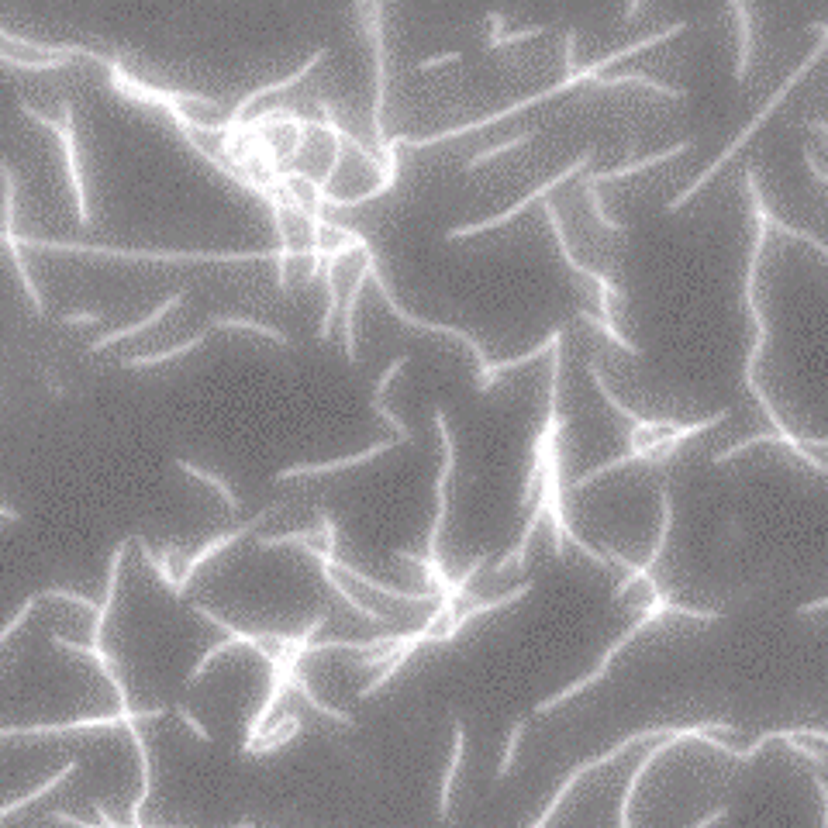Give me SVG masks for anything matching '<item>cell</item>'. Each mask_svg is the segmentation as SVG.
Here are the masks:
<instances>
[{
	"label": "cell",
	"instance_id": "cell-1",
	"mask_svg": "<svg viewBox=\"0 0 828 828\" xmlns=\"http://www.w3.org/2000/svg\"><path fill=\"white\" fill-rule=\"evenodd\" d=\"M670 604H673V601H670V597H666V594H659V597H656V601H653V604H649V608H646V611H642V615H639V621H635V625H632V628H628V632H621V635H618V639H615V642H611V646H608V653H604V656H601V663H597V666H594V670H590V673H587V677H580V680H573V684H570V687H566V690H559V694H552V697H546V701H539V704H535V715H549V711H556V708H563V704H566V701H573V697H577V694H580V690H587V687H594V684H601V680H604V673H608V670H611V663H615V659H618L621 653H625V649H628V646H632V642H635V639H639V635H642V632H646V628H653V625H656V621H659V618H663V615H670Z\"/></svg>",
	"mask_w": 828,
	"mask_h": 828
},
{
	"label": "cell",
	"instance_id": "cell-2",
	"mask_svg": "<svg viewBox=\"0 0 828 828\" xmlns=\"http://www.w3.org/2000/svg\"><path fill=\"white\" fill-rule=\"evenodd\" d=\"M49 249V252H90V256H118V259H152V263H245V259H273V252H149V249H111V245H73V242H45L21 239V249Z\"/></svg>",
	"mask_w": 828,
	"mask_h": 828
},
{
	"label": "cell",
	"instance_id": "cell-3",
	"mask_svg": "<svg viewBox=\"0 0 828 828\" xmlns=\"http://www.w3.org/2000/svg\"><path fill=\"white\" fill-rule=\"evenodd\" d=\"M0 183H4V228H0V245H4V249L11 252L14 266H18L21 287L28 290V301H32V311H35V314H45L42 290H38L32 270H28L25 249H21V235H18V176H14L11 163H7L4 156H0Z\"/></svg>",
	"mask_w": 828,
	"mask_h": 828
},
{
	"label": "cell",
	"instance_id": "cell-4",
	"mask_svg": "<svg viewBox=\"0 0 828 828\" xmlns=\"http://www.w3.org/2000/svg\"><path fill=\"white\" fill-rule=\"evenodd\" d=\"M18 111L25 114V118H32L35 125L49 128L52 135L59 138V145H63V156H66V173H69V183H73V201H76V214H80V225L87 228L90 225V204H87V183H83V173H80V156H76V132H73V104L63 101V121L49 118V114H42L38 107H32L28 101H18Z\"/></svg>",
	"mask_w": 828,
	"mask_h": 828
},
{
	"label": "cell",
	"instance_id": "cell-5",
	"mask_svg": "<svg viewBox=\"0 0 828 828\" xmlns=\"http://www.w3.org/2000/svg\"><path fill=\"white\" fill-rule=\"evenodd\" d=\"M594 163V149L584 152V156L577 159V163H570L563 173H556L552 180L542 183L535 194H525L521 201L511 207V211H504V214H494V218H487V221H473V225H459V228H452V232H446V242H459V239H470V235H480V232H490V228H501V225H508V221H515L525 207H532L535 201H546V197L552 194L556 187H563L566 180H573V176H584L587 173V166Z\"/></svg>",
	"mask_w": 828,
	"mask_h": 828
},
{
	"label": "cell",
	"instance_id": "cell-6",
	"mask_svg": "<svg viewBox=\"0 0 828 828\" xmlns=\"http://www.w3.org/2000/svg\"><path fill=\"white\" fill-rule=\"evenodd\" d=\"M273 515H280V504H270V508H263V511H259L256 518H249V521H245V525L232 528V532H221V535H214V539H211V542H204V546L197 549V552H190V556L183 559V573H180V584H176V590H173V594H176V597H183V594H187V590H190V580H194V573L201 570V566L207 563V559L221 556V552H225V549H232L235 542H242L245 535L259 532V525H263V521H270Z\"/></svg>",
	"mask_w": 828,
	"mask_h": 828
},
{
	"label": "cell",
	"instance_id": "cell-7",
	"mask_svg": "<svg viewBox=\"0 0 828 828\" xmlns=\"http://www.w3.org/2000/svg\"><path fill=\"white\" fill-rule=\"evenodd\" d=\"M370 280L377 283V290H380V297H383V304H387V311L394 314V318H401L404 325H411V328H421V332H432V335H449V339H456L459 345H466V349L473 352V359H477V366L483 370V366L490 363L487 359V352H483V345L473 339L470 332H463V328H456V325H439V321H428V318H418V314H411V311H404L401 304H397V297H394V290H390V283H387V276L380 273V266H373V273H370Z\"/></svg>",
	"mask_w": 828,
	"mask_h": 828
},
{
	"label": "cell",
	"instance_id": "cell-8",
	"mask_svg": "<svg viewBox=\"0 0 828 828\" xmlns=\"http://www.w3.org/2000/svg\"><path fill=\"white\" fill-rule=\"evenodd\" d=\"M366 14H370V42H373V56H377V97H373V142H377V152L383 156V149H387V132H383V104H387V45H383V28H380V18H383V7H366ZM380 163V159H377Z\"/></svg>",
	"mask_w": 828,
	"mask_h": 828
},
{
	"label": "cell",
	"instance_id": "cell-9",
	"mask_svg": "<svg viewBox=\"0 0 828 828\" xmlns=\"http://www.w3.org/2000/svg\"><path fill=\"white\" fill-rule=\"evenodd\" d=\"M394 446H401V442H397V439H387V442H377V446H373V449H366V452H356V456L328 459V463H297V466H287V470H276V480L328 477V473H342V470H352V466H366V463H373V459H380L383 452H390Z\"/></svg>",
	"mask_w": 828,
	"mask_h": 828
},
{
	"label": "cell",
	"instance_id": "cell-10",
	"mask_svg": "<svg viewBox=\"0 0 828 828\" xmlns=\"http://www.w3.org/2000/svg\"><path fill=\"white\" fill-rule=\"evenodd\" d=\"M697 145V138H680L677 145H670V149L663 152H653V156L646 159H628V163L615 166V170H597V173H584V187H601V183H615V180H625V176L632 173H646L653 170L659 163H673V159H680L684 152H690Z\"/></svg>",
	"mask_w": 828,
	"mask_h": 828
},
{
	"label": "cell",
	"instance_id": "cell-11",
	"mask_svg": "<svg viewBox=\"0 0 828 828\" xmlns=\"http://www.w3.org/2000/svg\"><path fill=\"white\" fill-rule=\"evenodd\" d=\"M359 256H363V270L356 273V280H352V287H349V294H345V301H342V345H345V359L349 363H359V356H356V308H359V294H363V287H366V280H370V273H373V266H377V252L366 245V249H359Z\"/></svg>",
	"mask_w": 828,
	"mask_h": 828
},
{
	"label": "cell",
	"instance_id": "cell-12",
	"mask_svg": "<svg viewBox=\"0 0 828 828\" xmlns=\"http://www.w3.org/2000/svg\"><path fill=\"white\" fill-rule=\"evenodd\" d=\"M559 342H563V328H552L546 339L535 345L532 352H525V356H518V359H501V363H487V366H483V370L477 373V390H480V394H487V390L494 387V380L501 377V373L515 370V366L532 363V359H542L546 352H552V345H559Z\"/></svg>",
	"mask_w": 828,
	"mask_h": 828
},
{
	"label": "cell",
	"instance_id": "cell-13",
	"mask_svg": "<svg viewBox=\"0 0 828 828\" xmlns=\"http://www.w3.org/2000/svg\"><path fill=\"white\" fill-rule=\"evenodd\" d=\"M684 32H687V21H673V25L659 28V32H653L649 38H639V42L625 45V49L611 52V56H601V59H597V63H590V73H594V76H601L604 69H608V66H615V63H621V59H632V56H639V52H646V49H656V45L670 42V38H677V35H684Z\"/></svg>",
	"mask_w": 828,
	"mask_h": 828
},
{
	"label": "cell",
	"instance_id": "cell-14",
	"mask_svg": "<svg viewBox=\"0 0 828 828\" xmlns=\"http://www.w3.org/2000/svg\"><path fill=\"white\" fill-rule=\"evenodd\" d=\"M183 297H187V294H183V290H176V294L166 297V301L159 304L156 311H152V314H145L142 321H135V325H128V328H118V332H104L101 339H94V342H90V349H87V352H104L107 345H114V342H121V339H135V335H142L145 328H152L159 318H166V314H170V311L180 308V304H183Z\"/></svg>",
	"mask_w": 828,
	"mask_h": 828
},
{
	"label": "cell",
	"instance_id": "cell-15",
	"mask_svg": "<svg viewBox=\"0 0 828 828\" xmlns=\"http://www.w3.org/2000/svg\"><path fill=\"white\" fill-rule=\"evenodd\" d=\"M463 756H466V725L456 718V722H452V756H449V766H446V773H442V787H439V818H449V811H452V787H456Z\"/></svg>",
	"mask_w": 828,
	"mask_h": 828
},
{
	"label": "cell",
	"instance_id": "cell-16",
	"mask_svg": "<svg viewBox=\"0 0 828 828\" xmlns=\"http://www.w3.org/2000/svg\"><path fill=\"white\" fill-rule=\"evenodd\" d=\"M290 687H294L297 694H301L304 701H308V708H311V711H318L321 718H328V722H339V725H345V728H356V718H352L349 711L332 708V704H328V701H321V697H318V690L311 687V680L301 673V663H297L294 670H290Z\"/></svg>",
	"mask_w": 828,
	"mask_h": 828
},
{
	"label": "cell",
	"instance_id": "cell-17",
	"mask_svg": "<svg viewBox=\"0 0 828 828\" xmlns=\"http://www.w3.org/2000/svg\"><path fill=\"white\" fill-rule=\"evenodd\" d=\"M207 335H211V328H201V332L194 335V339H187V342H180V345H173V349H163V352H152V356H128V359H121V366L125 370H152V366H163V363H173V359H180V356H187V352H194V349H201V345L207 342Z\"/></svg>",
	"mask_w": 828,
	"mask_h": 828
},
{
	"label": "cell",
	"instance_id": "cell-18",
	"mask_svg": "<svg viewBox=\"0 0 828 828\" xmlns=\"http://www.w3.org/2000/svg\"><path fill=\"white\" fill-rule=\"evenodd\" d=\"M207 328H221V332L239 328V332H249V335H259V339H270L276 345H283V349L294 345V339H290L287 332H280V328H273V325H263V321H252V318H211Z\"/></svg>",
	"mask_w": 828,
	"mask_h": 828
},
{
	"label": "cell",
	"instance_id": "cell-19",
	"mask_svg": "<svg viewBox=\"0 0 828 828\" xmlns=\"http://www.w3.org/2000/svg\"><path fill=\"white\" fill-rule=\"evenodd\" d=\"M732 14L739 18V63H735V80H746L753 69V14L746 4H732Z\"/></svg>",
	"mask_w": 828,
	"mask_h": 828
},
{
	"label": "cell",
	"instance_id": "cell-20",
	"mask_svg": "<svg viewBox=\"0 0 828 828\" xmlns=\"http://www.w3.org/2000/svg\"><path fill=\"white\" fill-rule=\"evenodd\" d=\"M176 466H180L183 473H187V477H194V480H201V483H207V487L214 490V494L221 497V501H225V508L232 511V515H239L242 511V501L239 497H235V490L228 487L225 480L218 477V473H207V470H201V466H194V463H187V459H176Z\"/></svg>",
	"mask_w": 828,
	"mask_h": 828
},
{
	"label": "cell",
	"instance_id": "cell-21",
	"mask_svg": "<svg viewBox=\"0 0 828 828\" xmlns=\"http://www.w3.org/2000/svg\"><path fill=\"white\" fill-rule=\"evenodd\" d=\"M659 501H663V525H659V535H656V546L653 552H649V559L639 566L642 573H653V566L663 559V552H666V542H670V532H673V494H670V487H663L659 490Z\"/></svg>",
	"mask_w": 828,
	"mask_h": 828
},
{
	"label": "cell",
	"instance_id": "cell-22",
	"mask_svg": "<svg viewBox=\"0 0 828 828\" xmlns=\"http://www.w3.org/2000/svg\"><path fill=\"white\" fill-rule=\"evenodd\" d=\"M577 318H580V321H587V325H590V328H597V332H601V335H604V339H611V342H615V345H618V349H625V352H628V356H635V359H639V356H642V345H635L632 339H628V335H625V332H621V328H618V325H611V321H604V318H601V314H590V311H580V314H577Z\"/></svg>",
	"mask_w": 828,
	"mask_h": 828
},
{
	"label": "cell",
	"instance_id": "cell-23",
	"mask_svg": "<svg viewBox=\"0 0 828 828\" xmlns=\"http://www.w3.org/2000/svg\"><path fill=\"white\" fill-rule=\"evenodd\" d=\"M535 132H518V135H511V138H504V142H497V145H487L483 152H477V156L466 163V170H480V166H487V163H494V159H501V156H508L511 149H518V145H525V142H532Z\"/></svg>",
	"mask_w": 828,
	"mask_h": 828
},
{
	"label": "cell",
	"instance_id": "cell-24",
	"mask_svg": "<svg viewBox=\"0 0 828 828\" xmlns=\"http://www.w3.org/2000/svg\"><path fill=\"white\" fill-rule=\"evenodd\" d=\"M321 528H301V532H287V535H263L256 542V549H283V546H318Z\"/></svg>",
	"mask_w": 828,
	"mask_h": 828
},
{
	"label": "cell",
	"instance_id": "cell-25",
	"mask_svg": "<svg viewBox=\"0 0 828 828\" xmlns=\"http://www.w3.org/2000/svg\"><path fill=\"white\" fill-rule=\"evenodd\" d=\"M590 380H594V387H597V394H601V397H604V404H608V408H611V411H615V414H618V418H621V421H628V425H632V428H635V425H639V421H642V414H635L632 408H625V404H621V401H618V397H615V394H611V387H608V383H604V373H601V366H597V363H590Z\"/></svg>",
	"mask_w": 828,
	"mask_h": 828
},
{
	"label": "cell",
	"instance_id": "cell-26",
	"mask_svg": "<svg viewBox=\"0 0 828 828\" xmlns=\"http://www.w3.org/2000/svg\"><path fill=\"white\" fill-rule=\"evenodd\" d=\"M525 728H528V722H525V718H518V722L511 725V732H508V742H504V756H501V766H497V780H508V777H511V770H515V759H518L521 739H525Z\"/></svg>",
	"mask_w": 828,
	"mask_h": 828
},
{
	"label": "cell",
	"instance_id": "cell-27",
	"mask_svg": "<svg viewBox=\"0 0 828 828\" xmlns=\"http://www.w3.org/2000/svg\"><path fill=\"white\" fill-rule=\"evenodd\" d=\"M373 411H377L380 418L387 421V425H390V432H394V439L401 442V446H411V442H414V439H411V428L404 425V421L397 418V414L387 408V401H377V397H373Z\"/></svg>",
	"mask_w": 828,
	"mask_h": 828
},
{
	"label": "cell",
	"instance_id": "cell-28",
	"mask_svg": "<svg viewBox=\"0 0 828 828\" xmlns=\"http://www.w3.org/2000/svg\"><path fill=\"white\" fill-rule=\"evenodd\" d=\"M542 32H546V25H528V28H518V32H501V35L490 32L487 35V45H490V49H504V45L525 42V38H535V35H542Z\"/></svg>",
	"mask_w": 828,
	"mask_h": 828
},
{
	"label": "cell",
	"instance_id": "cell-29",
	"mask_svg": "<svg viewBox=\"0 0 828 828\" xmlns=\"http://www.w3.org/2000/svg\"><path fill=\"white\" fill-rule=\"evenodd\" d=\"M173 715H176V718H180V722H183V725H187V728H190V732H194V735H197V739H201V742H204V746H211V732H207V728H204V722H201V718H197V715H194V711H190V708H187V704H176V708H173Z\"/></svg>",
	"mask_w": 828,
	"mask_h": 828
},
{
	"label": "cell",
	"instance_id": "cell-30",
	"mask_svg": "<svg viewBox=\"0 0 828 828\" xmlns=\"http://www.w3.org/2000/svg\"><path fill=\"white\" fill-rule=\"evenodd\" d=\"M63 321H66V325L94 328V325H101V321H104V314L101 311H69V314H63Z\"/></svg>",
	"mask_w": 828,
	"mask_h": 828
},
{
	"label": "cell",
	"instance_id": "cell-31",
	"mask_svg": "<svg viewBox=\"0 0 828 828\" xmlns=\"http://www.w3.org/2000/svg\"><path fill=\"white\" fill-rule=\"evenodd\" d=\"M563 56H566V76H577V32H566V42H563Z\"/></svg>",
	"mask_w": 828,
	"mask_h": 828
},
{
	"label": "cell",
	"instance_id": "cell-32",
	"mask_svg": "<svg viewBox=\"0 0 828 828\" xmlns=\"http://www.w3.org/2000/svg\"><path fill=\"white\" fill-rule=\"evenodd\" d=\"M463 59V52H439V56H428V59H421L418 69L425 73V69H435V66H449V63H459Z\"/></svg>",
	"mask_w": 828,
	"mask_h": 828
},
{
	"label": "cell",
	"instance_id": "cell-33",
	"mask_svg": "<svg viewBox=\"0 0 828 828\" xmlns=\"http://www.w3.org/2000/svg\"><path fill=\"white\" fill-rule=\"evenodd\" d=\"M801 156H804V163L811 166V176L818 180V187H825V183H828V173H825V166H822V156H815L811 149H801Z\"/></svg>",
	"mask_w": 828,
	"mask_h": 828
},
{
	"label": "cell",
	"instance_id": "cell-34",
	"mask_svg": "<svg viewBox=\"0 0 828 828\" xmlns=\"http://www.w3.org/2000/svg\"><path fill=\"white\" fill-rule=\"evenodd\" d=\"M725 818H728V804H722V808H715V811H708L701 822H694L690 828H715V825H722Z\"/></svg>",
	"mask_w": 828,
	"mask_h": 828
},
{
	"label": "cell",
	"instance_id": "cell-35",
	"mask_svg": "<svg viewBox=\"0 0 828 828\" xmlns=\"http://www.w3.org/2000/svg\"><path fill=\"white\" fill-rule=\"evenodd\" d=\"M822 608H825V597H818L815 604H808V608H801V615H822Z\"/></svg>",
	"mask_w": 828,
	"mask_h": 828
}]
</instances>
